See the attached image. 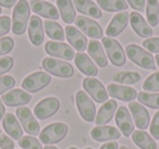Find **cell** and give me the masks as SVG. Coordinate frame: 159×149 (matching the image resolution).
I'll list each match as a JSON object with an SVG mask.
<instances>
[{
	"instance_id": "44",
	"label": "cell",
	"mask_w": 159,
	"mask_h": 149,
	"mask_svg": "<svg viewBox=\"0 0 159 149\" xmlns=\"http://www.w3.org/2000/svg\"><path fill=\"white\" fill-rule=\"evenodd\" d=\"M128 2L133 9L137 10V11L142 12L145 10V0H128Z\"/></svg>"
},
{
	"instance_id": "43",
	"label": "cell",
	"mask_w": 159,
	"mask_h": 149,
	"mask_svg": "<svg viewBox=\"0 0 159 149\" xmlns=\"http://www.w3.org/2000/svg\"><path fill=\"white\" fill-rule=\"evenodd\" d=\"M0 148L1 149H14V142L6 134L0 135Z\"/></svg>"
},
{
	"instance_id": "19",
	"label": "cell",
	"mask_w": 159,
	"mask_h": 149,
	"mask_svg": "<svg viewBox=\"0 0 159 149\" xmlns=\"http://www.w3.org/2000/svg\"><path fill=\"white\" fill-rule=\"evenodd\" d=\"M32 96L23 89H13L2 96V101L9 107H18V106L26 105L31 101Z\"/></svg>"
},
{
	"instance_id": "22",
	"label": "cell",
	"mask_w": 159,
	"mask_h": 149,
	"mask_svg": "<svg viewBox=\"0 0 159 149\" xmlns=\"http://www.w3.org/2000/svg\"><path fill=\"white\" fill-rule=\"evenodd\" d=\"M2 125L6 133L11 136L13 139L19 140L23 137V129L21 127L20 122H19V120L14 114L10 113V112L5 114V116L2 119Z\"/></svg>"
},
{
	"instance_id": "52",
	"label": "cell",
	"mask_w": 159,
	"mask_h": 149,
	"mask_svg": "<svg viewBox=\"0 0 159 149\" xmlns=\"http://www.w3.org/2000/svg\"><path fill=\"white\" fill-rule=\"evenodd\" d=\"M1 12H2V10H1V7H0V14H1Z\"/></svg>"
},
{
	"instance_id": "15",
	"label": "cell",
	"mask_w": 159,
	"mask_h": 149,
	"mask_svg": "<svg viewBox=\"0 0 159 149\" xmlns=\"http://www.w3.org/2000/svg\"><path fill=\"white\" fill-rule=\"evenodd\" d=\"M129 109L134 119V124L139 129H146L149 126V114L145 107H143L139 102L131 101L129 103Z\"/></svg>"
},
{
	"instance_id": "14",
	"label": "cell",
	"mask_w": 159,
	"mask_h": 149,
	"mask_svg": "<svg viewBox=\"0 0 159 149\" xmlns=\"http://www.w3.org/2000/svg\"><path fill=\"white\" fill-rule=\"evenodd\" d=\"M93 139L97 142H107V140H115L121 137L120 131L115 126L110 125H97L91 132Z\"/></svg>"
},
{
	"instance_id": "13",
	"label": "cell",
	"mask_w": 159,
	"mask_h": 149,
	"mask_svg": "<svg viewBox=\"0 0 159 149\" xmlns=\"http://www.w3.org/2000/svg\"><path fill=\"white\" fill-rule=\"evenodd\" d=\"M116 123L125 137L132 135V133L134 132V123L132 122L131 114L126 107L122 106L118 108L117 113H116Z\"/></svg>"
},
{
	"instance_id": "33",
	"label": "cell",
	"mask_w": 159,
	"mask_h": 149,
	"mask_svg": "<svg viewBox=\"0 0 159 149\" xmlns=\"http://www.w3.org/2000/svg\"><path fill=\"white\" fill-rule=\"evenodd\" d=\"M141 79V75L137 72H131V71H122L118 72L113 76V81L120 84H126V85H132Z\"/></svg>"
},
{
	"instance_id": "26",
	"label": "cell",
	"mask_w": 159,
	"mask_h": 149,
	"mask_svg": "<svg viewBox=\"0 0 159 149\" xmlns=\"http://www.w3.org/2000/svg\"><path fill=\"white\" fill-rule=\"evenodd\" d=\"M73 3L80 13L86 14L94 19H100L102 16L99 7L91 0H73Z\"/></svg>"
},
{
	"instance_id": "11",
	"label": "cell",
	"mask_w": 159,
	"mask_h": 149,
	"mask_svg": "<svg viewBox=\"0 0 159 149\" xmlns=\"http://www.w3.org/2000/svg\"><path fill=\"white\" fill-rule=\"evenodd\" d=\"M45 51L48 53L49 56L55 58H60L63 60H72L75 57L74 49L68 44L60 42H47L45 45Z\"/></svg>"
},
{
	"instance_id": "53",
	"label": "cell",
	"mask_w": 159,
	"mask_h": 149,
	"mask_svg": "<svg viewBox=\"0 0 159 149\" xmlns=\"http://www.w3.org/2000/svg\"><path fill=\"white\" fill-rule=\"evenodd\" d=\"M85 149H93V148H85Z\"/></svg>"
},
{
	"instance_id": "29",
	"label": "cell",
	"mask_w": 159,
	"mask_h": 149,
	"mask_svg": "<svg viewBox=\"0 0 159 149\" xmlns=\"http://www.w3.org/2000/svg\"><path fill=\"white\" fill-rule=\"evenodd\" d=\"M57 6L63 22L68 23V24L73 23L76 13H75V9L72 1L71 0H57Z\"/></svg>"
},
{
	"instance_id": "31",
	"label": "cell",
	"mask_w": 159,
	"mask_h": 149,
	"mask_svg": "<svg viewBox=\"0 0 159 149\" xmlns=\"http://www.w3.org/2000/svg\"><path fill=\"white\" fill-rule=\"evenodd\" d=\"M97 3L102 10L108 12L125 11L129 8L125 0H97Z\"/></svg>"
},
{
	"instance_id": "7",
	"label": "cell",
	"mask_w": 159,
	"mask_h": 149,
	"mask_svg": "<svg viewBox=\"0 0 159 149\" xmlns=\"http://www.w3.org/2000/svg\"><path fill=\"white\" fill-rule=\"evenodd\" d=\"M51 82V76L47 72L38 71L26 76L22 82V88L29 93H36L42 90Z\"/></svg>"
},
{
	"instance_id": "54",
	"label": "cell",
	"mask_w": 159,
	"mask_h": 149,
	"mask_svg": "<svg viewBox=\"0 0 159 149\" xmlns=\"http://www.w3.org/2000/svg\"><path fill=\"white\" fill-rule=\"evenodd\" d=\"M158 149H159V146H158Z\"/></svg>"
},
{
	"instance_id": "21",
	"label": "cell",
	"mask_w": 159,
	"mask_h": 149,
	"mask_svg": "<svg viewBox=\"0 0 159 149\" xmlns=\"http://www.w3.org/2000/svg\"><path fill=\"white\" fill-rule=\"evenodd\" d=\"M130 22L131 26L134 29V32L139 36L144 38L152 37V29L149 26L147 22L144 20V18L139 13V12H132L130 13Z\"/></svg>"
},
{
	"instance_id": "18",
	"label": "cell",
	"mask_w": 159,
	"mask_h": 149,
	"mask_svg": "<svg viewBox=\"0 0 159 149\" xmlns=\"http://www.w3.org/2000/svg\"><path fill=\"white\" fill-rule=\"evenodd\" d=\"M66 36L71 46L79 52H83L87 48V38L76 27L68 25L66 27Z\"/></svg>"
},
{
	"instance_id": "9",
	"label": "cell",
	"mask_w": 159,
	"mask_h": 149,
	"mask_svg": "<svg viewBox=\"0 0 159 149\" xmlns=\"http://www.w3.org/2000/svg\"><path fill=\"white\" fill-rule=\"evenodd\" d=\"M83 88L97 103L108 101V93L98 79L94 77H86L83 79Z\"/></svg>"
},
{
	"instance_id": "47",
	"label": "cell",
	"mask_w": 159,
	"mask_h": 149,
	"mask_svg": "<svg viewBox=\"0 0 159 149\" xmlns=\"http://www.w3.org/2000/svg\"><path fill=\"white\" fill-rule=\"evenodd\" d=\"M5 112H6V108H5V105H3L2 100L0 99V121L2 120L3 116H5Z\"/></svg>"
},
{
	"instance_id": "5",
	"label": "cell",
	"mask_w": 159,
	"mask_h": 149,
	"mask_svg": "<svg viewBox=\"0 0 159 149\" xmlns=\"http://www.w3.org/2000/svg\"><path fill=\"white\" fill-rule=\"evenodd\" d=\"M102 46L106 49L108 58L110 59L111 63L116 66H122L126 61L125 52L121 45L116 39L111 37H102Z\"/></svg>"
},
{
	"instance_id": "51",
	"label": "cell",
	"mask_w": 159,
	"mask_h": 149,
	"mask_svg": "<svg viewBox=\"0 0 159 149\" xmlns=\"http://www.w3.org/2000/svg\"><path fill=\"white\" fill-rule=\"evenodd\" d=\"M69 149H77V148H75V147H71V148H69Z\"/></svg>"
},
{
	"instance_id": "1",
	"label": "cell",
	"mask_w": 159,
	"mask_h": 149,
	"mask_svg": "<svg viewBox=\"0 0 159 149\" xmlns=\"http://www.w3.org/2000/svg\"><path fill=\"white\" fill-rule=\"evenodd\" d=\"M31 9L26 0H19L14 7L12 16V32L16 35H22L27 29Z\"/></svg>"
},
{
	"instance_id": "16",
	"label": "cell",
	"mask_w": 159,
	"mask_h": 149,
	"mask_svg": "<svg viewBox=\"0 0 159 149\" xmlns=\"http://www.w3.org/2000/svg\"><path fill=\"white\" fill-rule=\"evenodd\" d=\"M107 93L112 98H117L123 101H133L137 97V93L134 88L129 86H122L118 84H109L107 87Z\"/></svg>"
},
{
	"instance_id": "39",
	"label": "cell",
	"mask_w": 159,
	"mask_h": 149,
	"mask_svg": "<svg viewBox=\"0 0 159 149\" xmlns=\"http://www.w3.org/2000/svg\"><path fill=\"white\" fill-rule=\"evenodd\" d=\"M143 46L145 47L149 52L159 53V37L148 38V39L144 40Z\"/></svg>"
},
{
	"instance_id": "36",
	"label": "cell",
	"mask_w": 159,
	"mask_h": 149,
	"mask_svg": "<svg viewBox=\"0 0 159 149\" xmlns=\"http://www.w3.org/2000/svg\"><path fill=\"white\" fill-rule=\"evenodd\" d=\"M143 89L146 92H159V72L149 75L143 84Z\"/></svg>"
},
{
	"instance_id": "24",
	"label": "cell",
	"mask_w": 159,
	"mask_h": 149,
	"mask_svg": "<svg viewBox=\"0 0 159 149\" xmlns=\"http://www.w3.org/2000/svg\"><path fill=\"white\" fill-rule=\"evenodd\" d=\"M74 61L76 64L77 69H79L83 74L87 75L89 77L91 76H96L98 74V69L95 65L93 61L91 60V58L84 52H79L75 55Z\"/></svg>"
},
{
	"instance_id": "49",
	"label": "cell",
	"mask_w": 159,
	"mask_h": 149,
	"mask_svg": "<svg viewBox=\"0 0 159 149\" xmlns=\"http://www.w3.org/2000/svg\"><path fill=\"white\" fill-rule=\"evenodd\" d=\"M155 59H156V63H157V65L159 66V55H157L156 57H155Z\"/></svg>"
},
{
	"instance_id": "12",
	"label": "cell",
	"mask_w": 159,
	"mask_h": 149,
	"mask_svg": "<svg viewBox=\"0 0 159 149\" xmlns=\"http://www.w3.org/2000/svg\"><path fill=\"white\" fill-rule=\"evenodd\" d=\"M75 25L79 27L80 31L84 32L89 37L95 38V39L102 38L104 32H102V26L89 18H86L84 16H79L75 19Z\"/></svg>"
},
{
	"instance_id": "17",
	"label": "cell",
	"mask_w": 159,
	"mask_h": 149,
	"mask_svg": "<svg viewBox=\"0 0 159 149\" xmlns=\"http://www.w3.org/2000/svg\"><path fill=\"white\" fill-rule=\"evenodd\" d=\"M129 18H130V13H128L126 11L116 14L106 29L107 35L109 37H116V36L120 35L125 29L129 22Z\"/></svg>"
},
{
	"instance_id": "45",
	"label": "cell",
	"mask_w": 159,
	"mask_h": 149,
	"mask_svg": "<svg viewBox=\"0 0 159 149\" xmlns=\"http://www.w3.org/2000/svg\"><path fill=\"white\" fill-rule=\"evenodd\" d=\"M100 149H119V146H118L117 142H109L102 145Z\"/></svg>"
},
{
	"instance_id": "38",
	"label": "cell",
	"mask_w": 159,
	"mask_h": 149,
	"mask_svg": "<svg viewBox=\"0 0 159 149\" xmlns=\"http://www.w3.org/2000/svg\"><path fill=\"white\" fill-rule=\"evenodd\" d=\"M14 40L11 37L0 38V56L7 55L13 49Z\"/></svg>"
},
{
	"instance_id": "30",
	"label": "cell",
	"mask_w": 159,
	"mask_h": 149,
	"mask_svg": "<svg viewBox=\"0 0 159 149\" xmlns=\"http://www.w3.org/2000/svg\"><path fill=\"white\" fill-rule=\"evenodd\" d=\"M146 18L150 26H157L159 22L158 0H146Z\"/></svg>"
},
{
	"instance_id": "20",
	"label": "cell",
	"mask_w": 159,
	"mask_h": 149,
	"mask_svg": "<svg viewBox=\"0 0 159 149\" xmlns=\"http://www.w3.org/2000/svg\"><path fill=\"white\" fill-rule=\"evenodd\" d=\"M31 9L36 14L44 16L47 19H52V20H58L59 19V12L57 8L52 6L51 3L46 2L44 0H32Z\"/></svg>"
},
{
	"instance_id": "10",
	"label": "cell",
	"mask_w": 159,
	"mask_h": 149,
	"mask_svg": "<svg viewBox=\"0 0 159 149\" xmlns=\"http://www.w3.org/2000/svg\"><path fill=\"white\" fill-rule=\"evenodd\" d=\"M60 108V101L55 97H47L40 100L34 108V114L39 120H45L52 116Z\"/></svg>"
},
{
	"instance_id": "35",
	"label": "cell",
	"mask_w": 159,
	"mask_h": 149,
	"mask_svg": "<svg viewBox=\"0 0 159 149\" xmlns=\"http://www.w3.org/2000/svg\"><path fill=\"white\" fill-rule=\"evenodd\" d=\"M19 146L23 149H43L39 140L32 136H24L19 139Z\"/></svg>"
},
{
	"instance_id": "34",
	"label": "cell",
	"mask_w": 159,
	"mask_h": 149,
	"mask_svg": "<svg viewBox=\"0 0 159 149\" xmlns=\"http://www.w3.org/2000/svg\"><path fill=\"white\" fill-rule=\"evenodd\" d=\"M141 105H145L152 109H159V93L157 94H150V93L142 92L137 95Z\"/></svg>"
},
{
	"instance_id": "46",
	"label": "cell",
	"mask_w": 159,
	"mask_h": 149,
	"mask_svg": "<svg viewBox=\"0 0 159 149\" xmlns=\"http://www.w3.org/2000/svg\"><path fill=\"white\" fill-rule=\"evenodd\" d=\"M16 3V0H0V6L6 8H11Z\"/></svg>"
},
{
	"instance_id": "4",
	"label": "cell",
	"mask_w": 159,
	"mask_h": 149,
	"mask_svg": "<svg viewBox=\"0 0 159 149\" xmlns=\"http://www.w3.org/2000/svg\"><path fill=\"white\" fill-rule=\"evenodd\" d=\"M42 66L46 72L59 77H71L74 74L73 66L70 63L53 58H45L42 62Z\"/></svg>"
},
{
	"instance_id": "3",
	"label": "cell",
	"mask_w": 159,
	"mask_h": 149,
	"mask_svg": "<svg viewBox=\"0 0 159 149\" xmlns=\"http://www.w3.org/2000/svg\"><path fill=\"white\" fill-rule=\"evenodd\" d=\"M68 125L64 123H51L44 127V129L39 133V142L45 145L57 144L66 137L68 134Z\"/></svg>"
},
{
	"instance_id": "56",
	"label": "cell",
	"mask_w": 159,
	"mask_h": 149,
	"mask_svg": "<svg viewBox=\"0 0 159 149\" xmlns=\"http://www.w3.org/2000/svg\"><path fill=\"white\" fill-rule=\"evenodd\" d=\"M44 1H45V0H44Z\"/></svg>"
},
{
	"instance_id": "6",
	"label": "cell",
	"mask_w": 159,
	"mask_h": 149,
	"mask_svg": "<svg viewBox=\"0 0 159 149\" xmlns=\"http://www.w3.org/2000/svg\"><path fill=\"white\" fill-rule=\"evenodd\" d=\"M75 102L80 115L87 122H94L96 116V108L92 99L84 90H79L75 95Z\"/></svg>"
},
{
	"instance_id": "8",
	"label": "cell",
	"mask_w": 159,
	"mask_h": 149,
	"mask_svg": "<svg viewBox=\"0 0 159 149\" xmlns=\"http://www.w3.org/2000/svg\"><path fill=\"white\" fill-rule=\"evenodd\" d=\"M16 114L19 119V122L22 125L24 131L30 135L36 136L40 133L39 123L36 121L35 116L31 112V110L26 107H19L16 110Z\"/></svg>"
},
{
	"instance_id": "2",
	"label": "cell",
	"mask_w": 159,
	"mask_h": 149,
	"mask_svg": "<svg viewBox=\"0 0 159 149\" xmlns=\"http://www.w3.org/2000/svg\"><path fill=\"white\" fill-rule=\"evenodd\" d=\"M126 56L129 59L139 66L144 69H150L154 70L156 69V63H155V59L148 51L143 49L142 47L137 46V45H128L125 48Z\"/></svg>"
},
{
	"instance_id": "48",
	"label": "cell",
	"mask_w": 159,
	"mask_h": 149,
	"mask_svg": "<svg viewBox=\"0 0 159 149\" xmlns=\"http://www.w3.org/2000/svg\"><path fill=\"white\" fill-rule=\"evenodd\" d=\"M43 149H58L57 147H55V146H45V148H43Z\"/></svg>"
},
{
	"instance_id": "40",
	"label": "cell",
	"mask_w": 159,
	"mask_h": 149,
	"mask_svg": "<svg viewBox=\"0 0 159 149\" xmlns=\"http://www.w3.org/2000/svg\"><path fill=\"white\" fill-rule=\"evenodd\" d=\"M13 64H14L13 58H11V57L0 58V75L11 70Z\"/></svg>"
},
{
	"instance_id": "42",
	"label": "cell",
	"mask_w": 159,
	"mask_h": 149,
	"mask_svg": "<svg viewBox=\"0 0 159 149\" xmlns=\"http://www.w3.org/2000/svg\"><path fill=\"white\" fill-rule=\"evenodd\" d=\"M11 20L9 16H0V37L6 35L11 29Z\"/></svg>"
},
{
	"instance_id": "41",
	"label": "cell",
	"mask_w": 159,
	"mask_h": 149,
	"mask_svg": "<svg viewBox=\"0 0 159 149\" xmlns=\"http://www.w3.org/2000/svg\"><path fill=\"white\" fill-rule=\"evenodd\" d=\"M149 132H150V135L155 139H159V111L156 112V114L154 115L152 122L149 126Z\"/></svg>"
},
{
	"instance_id": "32",
	"label": "cell",
	"mask_w": 159,
	"mask_h": 149,
	"mask_svg": "<svg viewBox=\"0 0 159 149\" xmlns=\"http://www.w3.org/2000/svg\"><path fill=\"white\" fill-rule=\"evenodd\" d=\"M45 32L47 36L53 40H63L64 39V32L62 26L57 22L53 21H45L44 22Z\"/></svg>"
},
{
	"instance_id": "55",
	"label": "cell",
	"mask_w": 159,
	"mask_h": 149,
	"mask_svg": "<svg viewBox=\"0 0 159 149\" xmlns=\"http://www.w3.org/2000/svg\"><path fill=\"white\" fill-rule=\"evenodd\" d=\"M0 134H1V132H0Z\"/></svg>"
},
{
	"instance_id": "27",
	"label": "cell",
	"mask_w": 159,
	"mask_h": 149,
	"mask_svg": "<svg viewBox=\"0 0 159 149\" xmlns=\"http://www.w3.org/2000/svg\"><path fill=\"white\" fill-rule=\"evenodd\" d=\"M89 55L91 58H93L94 61L97 63L98 66L100 68H106L108 65V59L106 57L102 46L98 40H91L89 43Z\"/></svg>"
},
{
	"instance_id": "50",
	"label": "cell",
	"mask_w": 159,
	"mask_h": 149,
	"mask_svg": "<svg viewBox=\"0 0 159 149\" xmlns=\"http://www.w3.org/2000/svg\"><path fill=\"white\" fill-rule=\"evenodd\" d=\"M119 149H130V148H129V147H126V146H121Z\"/></svg>"
},
{
	"instance_id": "25",
	"label": "cell",
	"mask_w": 159,
	"mask_h": 149,
	"mask_svg": "<svg viewBox=\"0 0 159 149\" xmlns=\"http://www.w3.org/2000/svg\"><path fill=\"white\" fill-rule=\"evenodd\" d=\"M118 108V103L115 99L106 101L104 105L100 107L99 111L97 112V116L95 119V123L98 125L107 124L111 121V119L115 115V112Z\"/></svg>"
},
{
	"instance_id": "23",
	"label": "cell",
	"mask_w": 159,
	"mask_h": 149,
	"mask_svg": "<svg viewBox=\"0 0 159 149\" xmlns=\"http://www.w3.org/2000/svg\"><path fill=\"white\" fill-rule=\"evenodd\" d=\"M29 37L32 44L39 46L44 42V29H43V21L39 16H33L29 23Z\"/></svg>"
},
{
	"instance_id": "28",
	"label": "cell",
	"mask_w": 159,
	"mask_h": 149,
	"mask_svg": "<svg viewBox=\"0 0 159 149\" xmlns=\"http://www.w3.org/2000/svg\"><path fill=\"white\" fill-rule=\"evenodd\" d=\"M132 140L141 149H158L156 142L148 133L144 131H135L132 133Z\"/></svg>"
},
{
	"instance_id": "37",
	"label": "cell",
	"mask_w": 159,
	"mask_h": 149,
	"mask_svg": "<svg viewBox=\"0 0 159 149\" xmlns=\"http://www.w3.org/2000/svg\"><path fill=\"white\" fill-rule=\"evenodd\" d=\"M16 85V79L14 77L10 75H3L0 76V95L6 93L7 90H10Z\"/></svg>"
}]
</instances>
